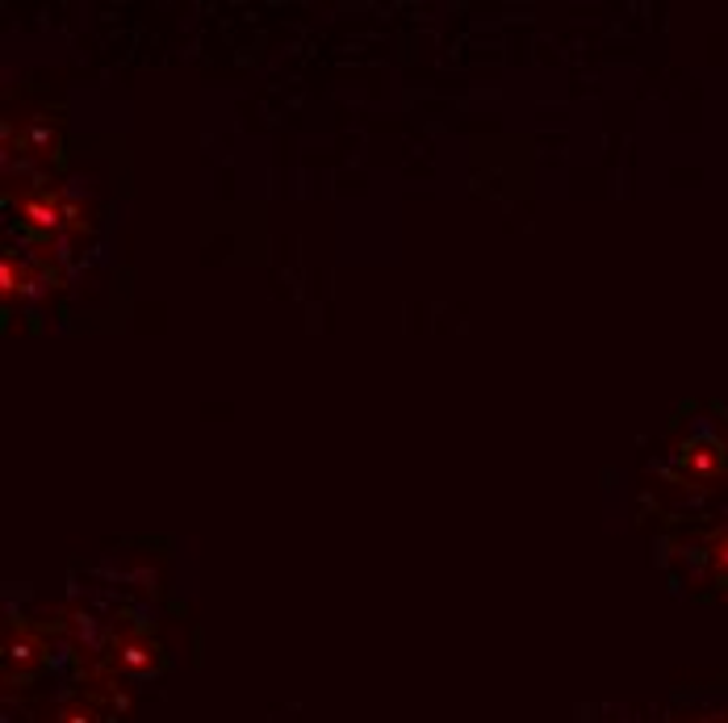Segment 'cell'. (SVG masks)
I'll return each mask as SVG.
<instances>
[{"instance_id":"1","label":"cell","mask_w":728,"mask_h":723,"mask_svg":"<svg viewBox=\"0 0 728 723\" xmlns=\"http://www.w3.org/2000/svg\"><path fill=\"white\" fill-rule=\"evenodd\" d=\"M620 723H728V711H649V715H628Z\"/></svg>"}]
</instances>
